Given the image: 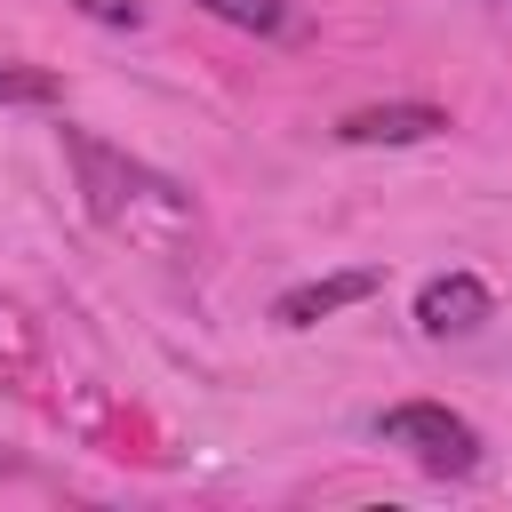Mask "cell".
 <instances>
[{
    "instance_id": "cell-6",
    "label": "cell",
    "mask_w": 512,
    "mask_h": 512,
    "mask_svg": "<svg viewBox=\"0 0 512 512\" xmlns=\"http://www.w3.org/2000/svg\"><path fill=\"white\" fill-rule=\"evenodd\" d=\"M200 8L240 24V32H288V0H200Z\"/></svg>"
},
{
    "instance_id": "cell-5",
    "label": "cell",
    "mask_w": 512,
    "mask_h": 512,
    "mask_svg": "<svg viewBox=\"0 0 512 512\" xmlns=\"http://www.w3.org/2000/svg\"><path fill=\"white\" fill-rule=\"evenodd\" d=\"M336 136L344 144H424V136H448V112L440 104H368V112H344Z\"/></svg>"
},
{
    "instance_id": "cell-8",
    "label": "cell",
    "mask_w": 512,
    "mask_h": 512,
    "mask_svg": "<svg viewBox=\"0 0 512 512\" xmlns=\"http://www.w3.org/2000/svg\"><path fill=\"white\" fill-rule=\"evenodd\" d=\"M72 8H80L88 24H112V32H136V24H144V8H136V0H72Z\"/></svg>"
},
{
    "instance_id": "cell-7",
    "label": "cell",
    "mask_w": 512,
    "mask_h": 512,
    "mask_svg": "<svg viewBox=\"0 0 512 512\" xmlns=\"http://www.w3.org/2000/svg\"><path fill=\"white\" fill-rule=\"evenodd\" d=\"M48 96H56L48 72H16V64H0V104H48Z\"/></svg>"
},
{
    "instance_id": "cell-4",
    "label": "cell",
    "mask_w": 512,
    "mask_h": 512,
    "mask_svg": "<svg viewBox=\"0 0 512 512\" xmlns=\"http://www.w3.org/2000/svg\"><path fill=\"white\" fill-rule=\"evenodd\" d=\"M488 312H496V296H488L472 272H440V280H424V296H416V328H424V336H472Z\"/></svg>"
},
{
    "instance_id": "cell-3",
    "label": "cell",
    "mask_w": 512,
    "mask_h": 512,
    "mask_svg": "<svg viewBox=\"0 0 512 512\" xmlns=\"http://www.w3.org/2000/svg\"><path fill=\"white\" fill-rule=\"evenodd\" d=\"M376 288H384V272H376V264H352V272H328V280L288 288V296L272 304V320H280V328H312V320H328V312H344V304H368Z\"/></svg>"
},
{
    "instance_id": "cell-2",
    "label": "cell",
    "mask_w": 512,
    "mask_h": 512,
    "mask_svg": "<svg viewBox=\"0 0 512 512\" xmlns=\"http://www.w3.org/2000/svg\"><path fill=\"white\" fill-rule=\"evenodd\" d=\"M376 440H384V448H408L432 480H472V472H480V432H472L456 408H440V400H400V408H384V416H376Z\"/></svg>"
},
{
    "instance_id": "cell-1",
    "label": "cell",
    "mask_w": 512,
    "mask_h": 512,
    "mask_svg": "<svg viewBox=\"0 0 512 512\" xmlns=\"http://www.w3.org/2000/svg\"><path fill=\"white\" fill-rule=\"evenodd\" d=\"M64 152H72V168H80V192H88V216H96V224H112V232H144V216H136V208L192 216V208H184V192H176L168 176H152V168L120 160L112 144H96V136L64 128Z\"/></svg>"
}]
</instances>
